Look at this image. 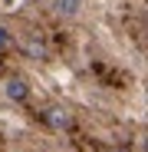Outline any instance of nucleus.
<instances>
[{"mask_svg":"<svg viewBox=\"0 0 148 152\" xmlns=\"http://www.w3.org/2000/svg\"><path fill=\"white\" fill-rule=\"evenodd\" d=\"M17 46L23 50V56L33 60V63H46L49 60V43H46V37L40 30H27V33L17 40Z\"/></svg>","mask_w":148,"mask_h":152,"instance_id":"2","label":"nucleus"},{"mask_svg":"<svg viewBox=\"0 0 148 152\" xmlns=\"http://www.w3.org/2000/svg\"><path fill=\"white\" fill-rule=\"evenodd\" d=\"M40 116L46 122V129H53V132H72L76 129V113L66 103H49V106H43Z\"/></svg>","mask_w":148,"mask_h":152,"instance_id":"1","label":"nucleus"},{"mask_svg":"<svg viewBox=\"0 0 148 152\" xmlns=\"http://www.w3.org/2000/svg\"><path fill=\"white\" fill-rule=\"evenodd\" d=\"M4 96L10 99V103H17V106L30 103V96H33L30 80H27V76H7V80H4Z\"/></svg>","mask_w":148,"mask_h":152,"instance_id":"3","label":"nucleus"},{"mask_svg":"<svg viewBox=\"0 0 148 152\" xmlns=\"http://www.w3.org/2000/svg\"><path fill=\"white\" fill-rule=\"evenodd\" d=\"M46 4H49V13L59 20H76L82 13V0H46Z\"/></svg>","mask_w":148,"mask_h":152,"instance_id":"4","label":"nucleus"},{"mask_svg":"<svg viewBox=\"0 0 148 152\" xmlns=\"http://www.w3.org/2000/svg\"><path fill=\"white\" fill-rule=\"evenodd\" d=\"M59 152H76V149H59Z\"/></svg>","mask_w":148,"mask_h":152,"instance_id":"6","label":"nucleus"},{"mask_svg":"<svg viewBox=\"0 0 148 152\" xmlns=\"http://www.w3.org/2000/svg\"><path fill=\"white\" fill-rule=\"evenodd\" d=\"M17 46V33L7 27V23H0V53H10Z\"/></svg>","mask_w":148,"mask_h":152,"instance_id":"5","label":"nucleus"}]
</instances>
